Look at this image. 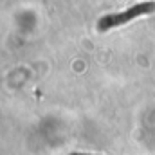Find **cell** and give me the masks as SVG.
I'll return each mask as SVG.
<instances>
[{
	"label": "cell",
	"mask_w": 155,
	"mask_h": 155,
	"mask_svg": "<svg viewBox=\"0 0 155 155\" xmlns=\"http://www.w3.org/2000/svg\"><path fill=\"white\" fill-rule=\"evenodd\" d=\"M155 11V2H139L132 7H128L126 11L123 13H112V15H105L99 18L97 22V29L101 33L105 31H110L114 27H119V25H124L135 18H141V16H146V15H152Z\"/></svg>",
	"instance_id": "cell-1"
}]
</instances>
